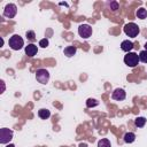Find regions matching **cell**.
<instances>
[{"mask_svg":"<svg viewBox=\"0 0 147 147\" xmlns=\"http://www.w3.org/2000/svg\"><path fill=\"white\" fill-rule=\"evenodd\" d=\"M124 63L127 65V67H136L138 65L139 63V55L137 53H133V52H129L125 56H124Z\"/></svg>","mask_w":147,"mask_h":147,"instance_id":"1","label":"cell"},{"mask_svg":"<svg viewBox=\"0 0 147 147\" xmlns=\"http://www.w3.org/2000/svg\"><path fill=\"white\" fill-rule=\"evenodd\" d=\"M8 44H9V46H10L11 49H14V51H18V49H21V48L23 47L24 41H23V39H22L18 34H14L13 37L9 38Z\"/></svg>","mask_w":147,"mask_h":147,"instance_id":"2","label":"cell"},{"mask_svg":"<svg viewBox=\"0 0 147 147\" xmlns=\"http://www.w3.org/2000/svg\"><path fill=\"white\" fill-rule=\"evenodd\" d=\"M124 32H125L126 36L134 38V37H137L138 33H139V26H138L136 23H132V22H131V23H127V24H125V26H124Z\"/></svg>","mask_w":147,"mask_h":147,"instance_id":"3","label":"cell"},{"mask_svg":"<svg viewBox=\"0 0 147 147\" xmlns=\"http://www.w3.org/2000/svg\"><path fill=\"white\" fill-rule=\"evenodd\" d=\"M36 79L40 84H46L49 80V72L46 69H38L36 71Z\"/></svg>","mask_w":147,"mask_h":147,"instance_id":"4","label":"cell"},{"mask_svg":"<svg viewBox=\"0 0 147 147\" xmlns=\"http://www.w3.org/2000/svg\"><path fill=\"white\" fill-rule=\"evenodd\" d=\"M13 139V131L7 127L0 129V142L1 144H7Z\"/></svg>","mask_w":147,"mask_h":147,"instance_id":"5","label":"cell"},{"mask_svg":"<svg viewBox=\"0 0 147 147\" xmlns=\"http://www.w3.org/2000/svg\"><path fill=\"white\" fill-rule=\"evenodd\" d=\"M78 33L84 39L90 38L91 34H92V28H91V25H88V24H80L79 28H78Z\"/></svg>","mask_w":147,"mask_h":147,"instance_id":"6","label":"cell"},{"mask_svg":"<svg viewBox=\"0 0 147 147\" xmlns=\"http://www.w3.org/2000/svg\"><path fill=\"white\" fill-rule=\"evenodd\" d=\"M16 13H17V7H16V5H14V3H8V5H6V7H5V9H3V16H6V17H8V18H13V17H15Z\"/></svg>","mask_w":147,"mask_h":147,"instance_id":"7","label":"cell"},{"mask_svg":"<svg viewBox=\"0 0 147 147\" xmlns=\"http://www.w3.org/2000/svg\"><path fill=\"white\" fill-rule=\"evenodd\" d=\"M125 96H126V93H125V91H124L123 88H116V90L113 92V94H111V98H113L114 100H117V101L124 100Z\"/></svg>","mask_w":147,"mask_h":147,"instance_id":"8","label":"cell"},{"mask_svg":"<svg viewBox=\"0 0 147 147\" xmlns=\"http://www.w3.org/2000/svg\"><path fill=\"white\" fill-rule=\"evenodd\" d=\"M37 52H38V47H37L34 44H29V45L25 47V54H26L28 56H30V57L34 56V55L37 54Z\"/></svg>","mask_w":147,"mask_h":147,"instance_id":"9","label":"cell"},{"mask_svg":"<svg viewBox=\"0 0 147 147\" xmlns=\"http://www.w3.org/2000/svg\"><path fill=\"white\" fill-rule=\"evenodd\" d=\"M133 47H134V46H133V42L130 41V40H124V41H122V44H121L122 51H124V52H126V53H129Z\"/></svg>","mask_w":147,"mask_h":147,"instance_id":"10","label":"cell"},{"mask_svg":"<svg viewBox=\"0 0 147 147\" xmlns=\"http://www.w3.org/2000/svg\"><path fill=\"white\" fill-rule=\"evenodd\" d=\"M76 51H77V48H76L75 46H68V47H65V48H64L63 53H64V55H65V56L71 57V56H74V55L76 54Z\"/></svg>","mask_w":147,"mask_h":147,"instance_id":"11","label":"cell"},{"mask_svg":"<svg viewBox=\"0 0 147 147\" xmlns=\"http://www.w3.org/2000/svg\"><path fill=\"white\" fill-rule=\"evenodd\" d=\"M38 116H39L41 119H47V118L51 116V111H49L48 109L42 108V109H40V110L38 111Z\"/></svg>","mask_w":147,"mask_h":147,"instance_id":"12","label":"cell"},{"mask_svg":"<svg viewBox=\"0 0 147 147\" xmlns=\"http://www.w3.org/2000/svg\"><path fill=\"white\" fill-rule=\"evenodd\" d=\"M134 140H136V134H134V133H132V132L125 133V136H124V141H125L126 144H131V142H133Z\"/></svg>","mask_w":147,"mask_h":147,"instance_id":"13","label":"cell"},{"mask_svg":"<svg viewBox=\"0 0 147 147\" xmlns=\"http://www.w3.org/2000/svg\"><path fill=\"white\" fill-rule=\"evenodd\" d=\"M137 17L140 18V20H144L147 17V10L145 8H139L137 10Z\"/></svg>","mask_w":147,"mask_h":147,"instance_id":"14","label":"cell"},{"mask_svg":"<svg viewBox=\"0 0 147 147\" xmlns=\"http://www.w3.org/2000/svg\"><path fill=\"white\" fill-rule=\"evenodd\" d=\"M134 124L137 127H142L146 124V118L145 117H137L134 119Z\"/></svg>","mask_w":147,"mask_h":147,"instance_id":"15","label":"cell"},{"mask_svg":"<svg viewBox=\"0 0 147 147\" xmlns=\"http://www.w3.org/2000/svg\"><path fill=\"white\" fill-rule=\"evenodd\" d=\"M98 147H111V144H110L109 139L105 138V139L99 140V142H98Z\"/></svg>","mask_w":147,"mask_h":147,"instance_id":"16","label":"cell"},{"mask_svg":"<svg viewBox=\"0 0 147 147\" xmlns=\"http://www.w3.org/2000/svg\"><path fill=\"white\" fill-rule=\"evenodd\" d=\"M99 105V101L98 100H95V99H87V101H86V106L88 107V108H93V107H96Z\"/></svg>","mask_w":147,"mask_h":147,"instance_id":"17","label":"cell"},{"mask_svg":"<svg viewBox=\"0 0 147 147\" xmlns=\"http://www.w3.org/2000/svg\"><path fill=\"white\" fill-rule=\"evenodd\" d=\"M139 61L144 62V63H147V51H141L139 53Z\"/></svg>","mask_w":147,"mask_h":147,"instance_id":"18","label":"cell"},{"mask_svg":"<svg viewBox=\"0 0 147 147\" xmlns=\"http://www.w3.org/2000/svg\"><path fill=\"white\" fill-rule=\"evenodd\" d=\"M25 36H26V38L30 41H34L36 40V33H34V31H26Z\"/></svg>","mask_w":147,"mask_h":147,"instance_id":"19","label":"cell"},{"mask_svg":"<svg viewBox=\"0 0 147 147\" xmlns=\"http://www.w3.org/2000/svg\"><path fill=\"white\" fill-rule=\"evenodd\" d=\"M108 5H109V8H110L113 11H116V10L118 9V3H117V1H111V2H109Z\"/></svg>","mask_w":147,"mask_h":147,"instance_id":"20","label":"cell"},{"mask_svg":"<svg viewBox=\"0 0 147 147\" xmlns=\"http://www.w3.org/2000/svg\"><path fill=\"white\" fill-rule=\"evenodd\" d=\"M39 46L42 47V48H46V47L48 46V39H46V38L41 39V40L39 41Z\"/></svg>","mask_w":147,"mask_h":147,"instance_id":"21","label":"cell"},{"mask_svg":"<svg viewBox=\"0 0 147 147\" xmlns=\"http://www.w3.org/2000/svg\"><path fill=\"white\" fill-rule=\"evenodd\" d=\"M6 147H15V146H14L13 144H9V145H8V146H6Z\"/></svg>","mask_w":147,"mask_h":147,"instance_id":"22","label":"cell"},{"mask_svg":"<svg viewBox=\"0 0 147 147\" xmlns=\"http://www.w3.org/2000/svg\"><path fill=\"white\" fill-rule=\"evenodd\" d=\"M145 48H146V51H147V42L145 44Z\"/></svg>","mask_w":147,"mask_h":147,"instance_id":"23","label":"cell"}]
</instances>
